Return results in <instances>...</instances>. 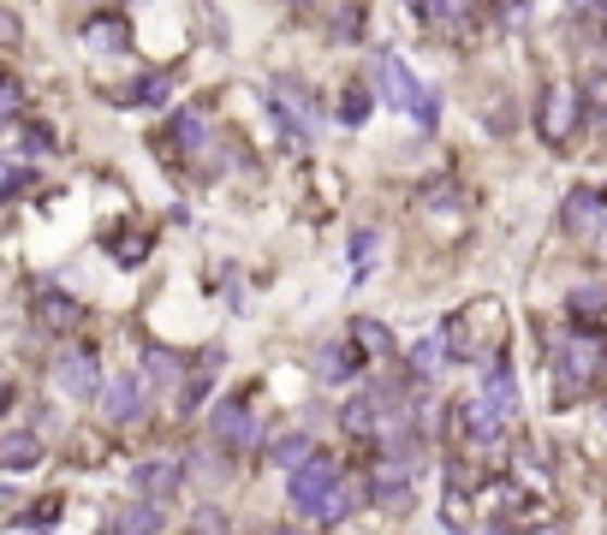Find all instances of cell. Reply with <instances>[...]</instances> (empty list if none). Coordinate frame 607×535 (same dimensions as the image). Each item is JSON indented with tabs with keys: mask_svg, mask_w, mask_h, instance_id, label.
<instances>
[{
	"mask_svg": "<svg viewBox=\"0 0 607 535\" xmlns=\"http://www.w3.org/2000/svg\"><path fill=\"white\" fill-rule=\"evenodd\" d=\"M0 42H18V18L12 12H0Z\"/></svg>",
	"mask_w": 607,
	"mask_h": 535,
	"instance_id": "obj_32",
	"label": "cell"
},
{
	"mask_svg": "<svg viewBox=\"0 0 607 535\" xmlns=\"http://www.w3.org/2000/svg\"><path fill=\"white\" fill-rule=\"evenodd\" d=\"M197 535H233V524H226V518L221 512H214V506H202V512H197V524H191Z\"/></svg>",
	"mask_w": 607,
	"mask_h": 535,
	"instance_id": "obj_28",
	"label": "cell"
},
{
	"mask_svg": "<svg viewBox=\"0 0 607 535\" xmlns=\"http://www.w3.org/2000/svg\"><path fill=\"white\" fill-rule=\"evenodd\" d=\"M84 36L101 42V54H120V48H125V24L120 18H90V30H84Z\"/></svg>",
	"mask_w": 607,
	"mask_h": 535,
	"instance_id": "obj_23",
	"label": "cell"
},
{
	"mask_svg": "<svg viewBox=\"0 0 607 535\" xmlns=\"http://www.w3.org/2000/svg\"><path fill=\"white\" fill-rule=\"evenodd\" d=\"M173 144L185 149V155H197L202 144H209V120H202L197 108H185V113H173Z\"/></svg>",
	"mask_w": 607,
	"mask_h": 535,
	"instance_id": "obj_19",
	"label": "cell"
},
{
	"mask_svg": "<svg viewBox=\"0 0 607 535\" xmlns=\"http://www.w3.org/2000/svg\"><path fill=\"white\" fill-rule=\"evenodd\" d=\"M36 464H42V435H30V428L0 435V470H36Z\"/></svg>",
	"mask_w": 607,
	"mask_h": 535,
	"instance_id": "obj_13",
	"label": "cell"
},
{
	"mask_svg": "<svg viewBox=\"0 0 607 535\" xmlns=\"http://www.w3.org/2000/svg\"><path fill=\"white\" fill-rule=\"evenodd\" d=\"M578 7H590V0H578Z\"/></svg>",
	"mask_w": 607,
	"mask_h": 535,
	"instance_id": "obj_36",
	"label": "cell"
},
{
	"mask_svg": "<svg viewBox=\"0 0 607 535\" xmlns=\"http://www.w3.org/2000/svg\"><path fill=\"white\" fill-rule=\"evenodd\" d=\"M370 494L382 506H405V500H411V458H382V464H375Z\"/></svg>",
	"mask_w": 607,
	"mask_h": 535,
	"instance_id": "obj_11",
	"label": "cell"
},
{
	"mask_svg": "<svg viewBox=\"0 0 607 535\" xmlns=\"http://www.w3.org/2000/svg\"><path fill=\"white\" fill-rule=\"evenodd\" d=\"M351 339H358L363 357H387V351H394V339H387L382 322H351Z\"/></svg>",
	"mask_w": 607,
	"mask_h": 535,
	"instance_id": "obj_21",
	"label": "cell"
},
{
	"mask_svg": "<svg viewBox=\"0 0 607 535\" xmlns=\"http://www.w3.org/2000/svg\"><path fill=\"white\" fill-rule=\"evenodd\" d=\"M459 428H464L476 446H495L500 428H506V416H500L488 399H464V405H459Z\"/></svg>",
	"mask_w": 607,
	"mask_h": 535,
	"instance_id": "obj_12",
	"label": "cell"
},
{
	"mask_svg": "<svg viewBox=\"0 0 607 535\" xmlns=\"http://www.w3.org/2000/svg\"><path fill=\"white\" fill-rule=\"evenodd\" d=\"M36 322H42L48 334H72V327L84 322V303L72 298V291H60V286H42L36 291Z\"/></svg>",
	"mask_w": 607,
	"mask_h": 535,
	"instance_id": "obj_9",
	"label": "cell"
},
{
	"mask_svg": "<svg viewBox=\"0 0 607 535\" xmlns=\"http://www.w3.org/2000/svg\"><path fill=\"white\" fill-rule=\"evenodd\" d=\"M209 428H214V440H221L226 452H238V446H257V440H262V423L250 416L245 399H221V405H214V416H209Z\"/></svg>",
	"mask_w": 607,
	"mask_h": 535,
	"instance_id": "obj_4",
	"label": "cell"
},
{
	"mask_svg": "<svg viewBox=\"0 0 607 535\" xmlns=\"http://www.w3.org/2000/svg\"><path fill=\"white\" fill-rule=\"evenodd\" d=\"M137 375L149 381V387H179L185 381V357L168 351V346H144V369Z\"/></svg>",
	"mask_w": 607,
	"mask_h": 535,
	"instance_id": "obj_14",
	"label": "cell"
},
{
	"mask_svg": "<svg viewBox=\"0 0 607 535\" xmlns=\"http://www.w3.org/2000/svg\"><path fill=\"white\" fill-rule=\"evenodd\" d=\"M566 310H572V322H596V315H607V286H572L566 291Z\"/></svg>",
	"mask_w": 607,
	"mask_h": 535,
	"instance_id": "obj_18",
	"label": "cell"
},
{
	"mask_svg": "<svg viewBox=\"0 0 607 535\" xmlns=\"http://www.w3.org/2000/svg\"><path fill=\"white\" fill-rule=\"evenodd\" d=\"M179 482H185V470L173 464V458H149V464H137V470H132L137 500H149V506H168L173 494H179Z\"/></svg>",
	"mask_w": 607,
	"mask_h": 535,
	"instance_id": "obj_6",
	"label": "cell"
},
{
	"mask_svg": "<svg viewBox=\"0 0 607 535\" xmlns=\"http://www.w3.org/2000/svg\"><path fill=\"white\" fill-rule=\"evenodd\" d=\"M334 482H339V464L322 452V446H315V452L293 470V506H298V512H315V506L327 500V488H334Z\"/></svg>",
	"mask_w": 607,
	"mask_h": 535,
	"instance_id": "obj_1",
	"label": "cell"
},
{
	"mask_svg": "<svg viewBox=\"0 0 607 535\" xmlns=\"http://www.w3.org/2000/svg\"><path fill=\"white\" fill-rule=\"evenodd\" d=\"M363 113H370V96H363V89H351V101L339 108V120H346V125H358Z\"/></svg>",
	"mask_w": 607,
	"mask_h": 535,
	"instance_id": "obj_29",
	"label": "cell"
},
{
	"mask_svg": "<svg viewBox=\"0 0 607 535\" xmlns=\"http://www.w3.org/2000/svg\"><path fill=\"white\" fill-rule=\"evenodd\" d=\"M602 18H607V0H602Z\"/></svg>",
	"mask_w": 607,
	"mask_h": 535,
	"instance_id": "obj_35",
	"label": "cell"
},
{
	"mask_svg": "<svg viewBox=\"0 0 607 535\" xmlns=\"http://www.w3.org/2000/svg\"><path fill=\"white\" fill-rule=\"evenodd\" d=\"M12 108H18V89H12L7 78H0V120H7V113H12Z\"/></svg>",
	"mask_w": 607,
	"mask_h": 535,
	"instance_id": "obj_31",
	"label": "cell"
},
{
	"mask_svg": "<svg viewBox=\"0 0 607 535\" xmlns=\"http://www.w3.org/2000/svg\"><path fill=\"white\" fill-rule=\"evenodd\" d=\"M375 84H382V101H387V108H417V96H423L394 48H375Z\"/></svg>",
	"mask_w": 607,
	"mask_h": 535,
	"instance_id": "obj_7",
	"label": "cell"
},
{
	"mask_svg": "<svg viewBox=\"0 0 607 535\" xmlns=\"http://www.w3.org/2000/svg\"><path fill=\"white\" fill-rule=\"evenodd\" d=\"M483 399L495 405V411L506 416V423H512V416H518V381H512V369H506V363H495V369H488V387H483Z\"/></svg>",
	"mask_w": 607,
	"mask_h": 535,
	"instance_id": "obj_15",
	"label": "cell"
},
{
	"mask_svg": "<svg viewBox=\"0 0 607 535\" xmlns=\"http://www.w3.org/2000/svg\"><path fill=\"white\" fill-rule=\"evenodd\" d=\"M24 155H48V149H54V132H48V125H24Z\"/></svg>",
	"mask_w": 607,
	"mask_h": 535,
	"instance_id": "obj_27",
	"label": "cell"
},
{
	"mask_svg": "<svg viewBox=\"0 0 607 535\" xmlns=\"http://www.w3.org/2000/svg\"><path fill=\"white\" fill-rule=\"evenodd\" d=\"M471 7H476V0H435L429 18H435V24H459V18H471Z\"/></svg>",
	"mask_w": 607,
	"mask_h": 535,
	"instance_id": "obj_25",
	"label": "cell"
},
{
	"mask_svg": "<svg viewBox=\"0 0 607 535\" xmlns=\"http://www.w3.org/2000/svg\"><path fill=\"white\" fill-rule=\"evenodd\" d=\"M108 535H161V506H149V500L125 506V512L113 518V530H108Z\"/></svg>",
	"mask_w": 607,
	"mask_h": 535,
	"instance_id": "obj_16",
	"label": "cell"
},
{
	"mask_svg": "<svg viewBox=\"0 0 607 535\" xmlns=\"http://www.w3.org/2000/svg\"><path fill=\"white\" fill-rule=\"evenodd\" d=\"M602 363H607V346L590 327H578V334H566L560 339V375H572V381H596L602 375Z\"/></svg>",
	"mask_w": 607,
	"mask_h": 535,
	"instance_id": "obj_5",
	"label": "cell"
},
{
	"mask_svg": "<svg viewBox=\"0 0 607 535\" xmlns=\"http://www.w3.org/2000/svg\"><path fill=\"white\" fill-rule=\"evenodd\" d=\"M602 214H607V197L602 190H572V197L560 202V226L566 233H578V238H596V226H602Z\"/></svg>",
	"mask_w": 607,
	"mask_h": 535,
	"instance_id": "obj_8",
	"label": "cell"
},
{
	"mask_svg": "<svg viewBox=\"0 0 607 535\" xmlns=\"http://www.w3.org/2000/svg\"><path fill=\"white\" fill-rule=\"evenodd\" d=\"M596 245H607V214H602V226H596Z\"/></svg>",
	"mask_w": 607,
	"mask_h": 535,
	"instance_id": "obj_33",
	"label": "cell"
},
{
	"mask_svg": "<svg viewBox=\"0 0 607 535\" xmlns=\"http://www.w3.org/2000/svg\"><path fill=\"white\" fill-rule=\"evenodd\" d=\"M101 411H108V423H137L144 416V405H149V381L144 375H113V381H101Z\"/></svg>",
	"mask_w": 607,
	"mask_h": 535,
	"instance_id": "obj_3",
	"label": "cell"
},
{
	"mask_svg": "<svg viewBox=\"0 0 607 535\" xmlns=\"http://www.w3.org/2000/svg\"><path fill=\"white\" fill-rule=\"evenodd\" d=\"M572 125H578V89H548V96H542V137L566 144Z\"/></svg>",
	"mask_w": 607,
	"mask_h": 535,
	"instance_id": "obj_10",
	"label": "cell"
},
{
	"mask_svg": "<svg viewBox=\"0 0 607 535\" xmlns=\"http://www.w3.org/2000/svg\"><path fill=\"white\" fill-rule=\"evenodd\" d=\"M168 89H173L168 72H149V78H137L120 101H137V108H161V101H168Z\"/></svg>",
	"mask_w": 607,
	"mask_h": 535,
	"instance_id": "obj_20",
	"label": "cell"
},
{
	"mask_svg": "<svg viewBox=\"0 0 607 535\" xmlns=\"http://www.w3.org/2000/svg\"><path fill=\"white\" fill-rule=\"evenodd\" d=\"M274 535H304V530H274Z\"/></svg>",
	"mask_w": 607,
	"mask_h": 535,
	"instance_id": "obj_34",
	"label": "cell"
},
{
	"mask_svg": "<svg viewBox=\"0 0 607 535\" xmlns=\"http://www.w3.org/2000/svg\"><path fill=\"white\" fill-rule=\"evenodd\" d=\"M54 381H60V393H66V399H96V393H101V363H96V351H90V346L60 351Z\"/></svg>",
	"mask_w": 607,
	"mask_h": 535,
	"instance_id": "obj_2",
	"label": "cell"
},
{
	"mask_svg": "<svg viewBox=\"0 0 607 535\" xmlns=\"http://www.w3.org/2000/svg\"><path fill=\"white\" fill-rule=\"evenodd\" d=\"M322 375H327V381H351V351L327 346V351H322Z\"/></svg>",
	"mask_w": 607,
	"mask_h": 535,
	"instance_id": "obj_26",
	"label": "cell"
},
{
	"mask_svg": "<svg viewBox=\"0 0 607 535\" xmlns=\"http://www.w3.org/2000/svg\"><path fill=\"white\" fill-rule=\"evenodd\" d=\"M375 250H382V245H375V233H358V238H351V262H375Z\"/></svg>",
	"mask_w": 607,
	"mask_h": 535,
	"instance_id": "obj_30",
	"label": "cell"
},
{
	"mask_svg": "<svg viewBox=\"0 0 607 535\" xmlns=\"http://www.w3.org/2000/svg\"><path fill=\"white\" fill-rule=\"evenodd\" d=\"M351 506H358V488H351V476H339L334 488H327V500L315 506L310 518H315V524L327 530V524H339V518H351Z\"/></svg>",
	"mask_w": 607,
	"mask_h": 535,
	"instance_id": "obj_17",
	"label": "cell"
},
{
	"mask_svg": "<svg viewBox=\"0 0 607 535\" xmlns=\"http://www.w3.org/2000/svg\"><path fill=\"white\" fill-rule=\"evenodd\" d=\"M441 351H447V346H441V339H423V346L411 351V375H417V381H429V375H435V369H441Z\"/></svg>",
	"mask_w": 607,
	"mask_h": 535,
	"instance_id": "obj_24",
	"label": "cell"
},
{
	"mask_svg": "<svg viewBox=\"0 0 607 535\" xmlns=\"http://www.w3.org/2000/svg\"><path fill=\"white\" fill-rule=\"evenodd\" d=\"M310 452H315L310 435H281V440H274V464H281V470H298Z\"/></svg>",
	"mask_w": 607,
	"mask_h": 535,
	"instance_id": "obj_22",
	"label": "cell"
}]
</instances>
